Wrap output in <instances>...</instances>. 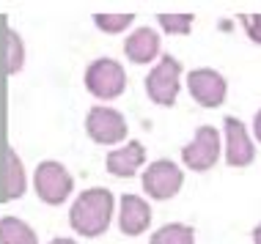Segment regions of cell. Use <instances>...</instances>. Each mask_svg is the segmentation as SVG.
Returning a JSON list of instances; mask_svg holds the SVG:
<instances>
[{"instance_id":"21","label":"cell","mask_w":261,"mask_h":244,"mask_svg":"<svg viewBox=\"0 0 261 244\" xmlns=\"http://www.w3.org/2000/svg\"><path fill=\"white\" fill-rule=\"evenodd\" d=\"M253 244H261V222L253 228Z\"/></svg>"},{"instance_id":"4","label":"cell","mask_w":261,"mask_h":244,"mask_svg":"<svg viewBox=\"0 0 261 244\" xmlns=\"http://www.w3.org/2000/svg\"><path fill=\"white\" fill-rule=\"evenodd\" d=\"M86 88L99 99H116L126 88V74L124 66L113 58H99L88 66L86 72Z\"/></svg>"},{"instance_id":"6","label":"cell","mask_w":261,"mask_h":244,"mask_svg":"<svg viewBox=\"0 0 261 244\" xmlns=\"http://www.w3.org/2000/svg\"><path fill=\"white\" fill-rule=\"evenodd\" d=\"M220 157V135H217L215 127H201L195 132L193 143H187L181 148V162H185L190 170H209L212 165Z\"/></svg>"},{"instance_id":"11","label":"cell","mask_w":261,"mask_h":244,"mask_svg":"<svg viewBox=\"0 0 261 244\" xmlns=\"http://www.w3.org/2000/svg\"><path fill=\"white\" fill-rule=\"evenodd\" d=\"M143 162H146V151L138 140H129L124 148H116L108 154V170L113 176H121V178L135 176L140 167H143Z\"/></svg>"},{"instance_id":"5","label":"cell","mask_w":261,"mask_h":244,"mask_svg":"<svg viewBox=\"0 0 261 244\" xmlns=\"http://www.w3.org/2000/svg\"><path fill=\"white\" fill-rule=\"evenodd\" d=\"M185 184V173L179 165H173L171 159H157L146 167L143 173V190L149 192V198L154 200H168Z\"/></svg>"},{"instance_id":"12","label":"cell","mask_w":261,"mask_h":244,"mask_svg":"<svg viewBox=\"0 0 261 244\" xmlns=\"http://www.w3.org/2000/svg\"><path fill=\"white\" fill-rule=\"evenodd\" d=\"M124 52L132 64H149V60H154L160 55V36L154 30H149V27H140V30H135L126 39Z\"/></svg>"},{"instance_id":"7","label":"cell","mask_w":261,"mask_h":244,"mask_svg":"<svg viewBox=\"0 0 261 244\" xmlns=\"http://www.w3.org/2000/svg\"><path fill=\"white\" fill-rule=\"evenodd\" d=\"M86 129L94 143L110 145L126 140V121L118 110L113 107H91L86 118Z\"/></svg>"},{"instance_id":"10","label":"cell","mask_w":261,"mask_h":244,"mask_svg":"<svg viewBox=\"0 0 261 244\" xmlns=\"http://www.w3.org/2000/svg\"><path fill=\"white\" fill-rule=\"evenodd\" d=\"M151 222V206L146 203L140 195H124L121 198V214H118V225L126 236H140Z\"/></svg>"},{"instance_id":"16","label":"cell","mask_w":261,"mask_h":244,"mask_svg":"<svg viewBox=\"0 0 261 244\" xmlns=\"http://www.w3.org/2000/svg\"><path fill=\"white\" fill-rule=\"evenodd\" d=\"M132 19H135V14H96L94 22L105 33H121L132 25Z\"/></svg>"},{"instance_id":"8","label":"cell","mask_w":261,"mask_h":244,"mask_svg":"<svg viewBox=\"0 0 261 244\" xmlns=\"http://www.w3.org/2000/svg\"><path fill=\"white\" fill-rule=\"evenodd\" d=\"M187 88H190V96L201 107H220L225 102V90H228L225 77L215 69H195L187 77Z\"/></svg>"},{"instance_id":"9","label":"cell","mask_w":261,"mask_h":244,"mask_svg":"<svg viewBox=\"0 0 261 244\" xmlns=\"http://www.w3.org/2000/svg\"><path fill=\"white\" fill-rule=\"evenodd\" d=\"M256 157V148H253V140L248 137V129H245L242 121H237L234 115L225 118V159L234 167H245L253 162Z\"/></svg>"},{"instance_id":"17","label":"cell","mask_w":261,"mask_h":244,"mask_svg":"<svg viewBox=\"0 0 261 244\" xmlns=\"http://www.w3.org/2000/svg\"><path fill=\"white\" fill-rule=\"evenodd\" d=\"M157 19L168 33H176V36H185L193 27V14H160Z\"/></svg>"},{"instance_id":"2","label":"cell","mask_w":261,"mask_h":244,"mask_svg":"<svg viewBox=\"0 0 261 244\" xmlns=\"http://www.w3.org/2000/svg\"><path fill=\"white\" fill-rule=\"evenodd\" d=\"M72 187H74V181L61 162H53V159L39 162L36 173H33V190H36V195L44 203L61 206L72 195Z\"/></svg>"},{"instance_id":"1","label":"cell","mask_w":261,"mask_h":244,"mask_svg":"<svg viewBox=\"0 0 261 244\" xmlns=\"http://www.w3.org/2000/svg\"><path fill=\"white\" fill-rule=\"evenodd\" d=\"M113 203H116L113 192L105 190V187L86 190L74 200L72 211H69V222L80 236H88V239L102 236L113 220Z\"/></svg>"},{"instance_id":"19","label":"cell","mask_w":261,"mask_h":244,"mask_svg":"<svg viewBox=\"0 0 261 244\" xmlns=\"http://www.w3.org/2000/svg\"><path fill=\"white\" fill-rule=\"evenodd\" d=\"M242 25L248 30L250 41L261 44V14H242Z\"/></svg>"},{"instance_id":"13","label":"cell","mask_w":261,"mask_h":244,"mask_svg":"<svg viewBox=\"0 0 261 244\" xmlns=\"http://www.w3.org/2000/svg\"><path fill=\"white\" fill-rule=\"evenodd\" d=\"M0 244H39L33 228H28L17 217H3L0 220Z\"/></svg>"},{"instance_id":"20","label":"cell","mask_w":261,"mask_h":244,"mask_svg":"<svg viewBox=\"0 0 261 244\" xmlns=\"http://www.w3.org/2000/svg\"><path fill=\"white\" fill-rule=\"evenodd\" d=\"M253 129H256V140L261 143V110L256 113V118H253Z\"/></svg>"},{"instance_id":"3","label":"cell","mask_w":261,"mask_h":244,"mask_svg":"<svg viewBox=\"0 0 261 244\" xmlns=\"http://www.w3.org/2000/svg\"><path fill=\"white\" fill-rule=\"evenodd\" d=\"M179 82H181V64L173 55H162L160 64L146 77V94H149V99L154 104L171 107L176 96H179Z\"/></svg>"},{"instance_id":"18","label":"cell","mask_w":261,"mask_h":244,"mask_svg":"<svg viewBox=\"0 0 261 244\" xmlns=\"http://www.w3.org/2000/svg\"><path fill=\"white\" fill-rule=\"evenodd\" d=\"M22 69V41L14 30H9V74H17Z\"/></svg>"},{"instance_id":"22","label":"cell","mask_w":261,"mask_h":244,"mask_svg":"<svg viewBox=\"0 0 261 244\" xmlns=\"http://www.w3.org/2000/svg\"><path fill=\"white\" fill-rule=\"evenodd\" d=\"M50 244H77L74 239H63V236H61V239H53Z\"/></svg>"},{"instance_id":"15","label":"cell","mask_w":261,"mask_h":244,"mask_svg":"<svg viewBox=\"0 0 261 244\" xmlns=\"http://www.w3.org/2000/svg\"><path fill=\"white\" fill-rule=\"evenodd\" d=\"M9 187H6V200H14V198H22L25 192V170H22V162H19L17 151L9 148Z\"/></svg>"},{"instance_id":"14","label":"cell","mask_w":261,"mask_h":244,"mask_svg":"<svg viewBox=\"0 0 261 244\" xmlns=\"http://www.w3.org/2000/svg\"><path fill=\"white\" fill-rule=\"evenodd\" d=\"M149 244H195V233H193V228H190V225L171 222V225L160 228V231L151 236Z\"/></svg>"}]
</instances>
